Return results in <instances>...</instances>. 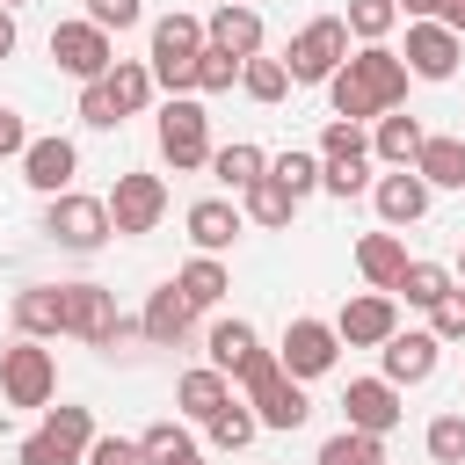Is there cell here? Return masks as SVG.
Wrapping results in <instances>:
<instances>
[{"label":"cell","instance_id":"6da1fadb","mask_svg":"<svg viewBox=\"0 0 465 465\" xmlns=\"http://www.w3.org/2000/svg\"><path fill=\"white\" fill-rule=\"evenodd\" d=\"M327 102H334V116H341V124H363V116L400 109V102H407V65H400V51H385V44L349 51V58H341V73L327 80Z\"/></svg>","mask_w":465,"mask_h":465},{"label":"cell","instance_id":"7a4b0ae2","mask_svg":"<svg viewBox=\"0 0 465 465\" xmlns=\"http://www.w3.org/2000/svg\"><path fill=\"white\" fill-rule=\"evenodd\" d=\"M232 378L247 385V407H254V421H262V429H305L312 400H305V385H298V378H283V363H276L269 349H254Z\"/></svg>","mask_w":465,"mask_h":465},{"label":"cell","instance_id":"3957f363","mask_svg":"<svg viewBox=\"0 0 465 465\" xmlns=\"http://www.w3.org/2000/svg\"><path fill=\"white\" fill-rule=\"evenodd\" d=\"M196 58H203V22L196 15H160L153 22V58H145V73H153V87H167V94H189L196 87Z\"/></svg>","mask_w":465,"mask_h":465},{"label":"cell","instance_id":"277c9868","mask_svg":"<svg viewBox=\"0 0 465 465\" xmlns=\"http://www.w3.org/2000/svg\"><path fill=\"white\" fill-rule=\"evenodd\" d=\"M58 320H65V334L87 341V349H116V341L138 334V327L116 312V291H102V283H58Z\"/></svg>","mask_w":465,"mask_h":465},{"label":"cell","instance_id":"5b68a950","mask_svg":"<svg viewBox=\"0 0 465 465\" xmlns=\"http://www.w3.org/2000/svg\"><path fill=\"white\" fill-rule=\"evenodd\" d=\"M341 58H349V29H341V15H312V22L291 36L283 73H291V87H320V80L341 73Z\"/></svg>","mask_w":465,"mask_h":465},{"label":"cell","instance_id":"8992f818","mask_svg":"<svg viewBox=\"0 0 465 465\" xmlns=\"http://www.w3.org/2000/svg\"><path fill=\"white\" fill-rule=\"evenodd\" d=\"M160 160L167 167H211V116H203V102H189V94H167V109H160Z\"/></svg>","mask_w":465,"mask_h":465},{"label":"cell","instance_id":"52a82bcc","mask_svg":"<svg viewBox=\"0 0 465 465\" xmlns=\"http://www.w3.org/2000/svg\"><path fill=\"white\" fill-rule=\"evenodd\" d=\"M44 232H51L58 247H73V254H94V247L109 240V203L65 189V196H51V211H44Z\"/></svg>","mask_w":465,"mask_h":465},{"label":"cell","instance_id":"ba28073f","mask_svg":"<svg viewBox=\"0 0 465 465\" xmlns=\"http://www.w3.org/2000/svg\"><path fill=\"white\" fill-rule=\"evenodd\" d=\"M0 392H7V407H44V400L58 392V363H51V349H44V341H15V349H0Z\"/></svg>","mask_w":465,"mask_h":465},{"label":"cell","instance_id":"9c48e42d","mask_svg":"<svg viewBox=\"0 0 465 465\" xmlns=\"http://www.w3.org/2000/svg\"><path fill=\"white\" fill-rule=\"evenodd\" d=\"M109 203V232H153L160 218H167V182L160 174H116V189L102 196Z\"/></svg>","mask_w":465,"mask_h":465},{"label":"cell","instance_id":"30bf717a","mask_svg":"<svg viewBox=\"0 0 465 465\" xmlns=\"http://www.w3.org/2000/svg\"><path fill=\"white\" fill-rule=\"evenodd\" d=\"M51 58H58V73H73V80L87 87V80H102V73L116 65V44L80 15V22H58V29H51Z\"/></svg>","mask_w":465,"mask_h":465},{"label":"cell","instance_id":"8fae6325","mask_svg":"<svg viewBox=\"0 0 465 465\" xmlns=\"http://www.w3.org/2000/svg\"><path fill=\"white\" fill-rule=\"evenodd\" d=\"M334 356H341V334L327 327V320H291L283 327V349H276V363H283V378H320V371H334Z\"/></svg>","mask_w":465,"mask_h":465},{"label":"cell","instance_id":"7c38bea8","mask_svg":"<svg viewBox=\"0 0 465 465\" xmlns=\"http://www.w3.org/2000/svg\"><path fill=\"white\" fill-rule=\"evenodd\" d=\"M458 58H465V44H458L443 22H407V51H400L407 80H450Z\"/></svg>","mask_w":465,"mask_h":465},{"label":"cell","instance_id":"4fadbf2b","mask_svg":"<svg viewBox=\"0 0 465 465\" xmlns=\"http://www.w3.org/2000/svg\"><path fill=\"white\" fill-rule=\"evenodd\" d=\"M334 334H341L349 349H385V341L400 334V305H392V291H363V298H349L341 320H334Z\"/></svg>","mask_w":465,"mask_h":465},{"label":"cell","instance_id":"5bb4252c","mask_svg":"<svg viewBox=\"0 0 465 465\" xmlns=\"http://www.w3.org/2000/svg\"><path fill=\"white\" fill-rule=\"evenodd\" d=\"M341 414H349V429H363V436H385V429H400V385H385V378H349V392H341Z\"/></svg>","mask_w":465,"mask_h":465},{"label":"cell","instance_id":"9a60e30c","mask_svg":"<svg viewBox=\"0 0 465 465\" xmlns=\"http://www.w3.org/2000/svg\"><path fill=\"white\" fill-rule=\"evenodd\" d=\"M73 174H80L73 138H29V145H22V182H29V189L65 196V189H73Z\"/></svg>","mask_w":465,"mask_h":465},{"label":"cell","instance_id":"2e32d148","mask_svg":"<svg viewBox=\"0 0 465 465\" xmlns=\"http://www.w3.org/2000/svg\"><path fill=\"white\" fill-rule=\"evenodd\" d=\"M203 44L247 65V58H262V15H254V7H240V0L211 7V22H203Z\"/></svg>","mask_w":465,"mask_h":465},{"label":"cell","instance_id":"e0dca14e","mask_svg":"<svg viewBox=\"0 0 465 465\" xmlns=\"http://www.w3.org/2000/svg\"><path fill=\"white\" fill-rule=\"evenodd\" d=\"M429 182L414 174V167H392L385 182H371V203H378V218L385 225H414V218H429Z\"/></svg>","mask_w":465,"mask_h":465},{"label":"cell","instance_id":"ac0fdd59","mask_svg":"<svg viewBox=\"0 0 465 465\" xmlns=\"http://www.w3.org/2000/svg\"><path fill=\"white\" fill-rule=\"evenodd\" d=\"M189 327H196V305H189L174 283H160V291L145 298V320H138V334H145L153 349H182V341H189Z\"/></svg>","mask_w":465,"mask_h":465},{"label":"cell","instance_id":"d6986e66","mask_svg":"<svg viewBox=\"0 0 465 465\" xmlns=\"http://www.w3.org/2000/svg\"><path fill=\"white\" fill-rule=\"evenodd\" d=\"M436 349H443V341H436L429 327H407V334H392V341L378 349V356H385V385H421V378L436 371Z\"/></svg>","mask_w":465,"mask_h":465},{"label":"cell","instance_id":"ffe728a7","mask_svg":"<svg viewBox=\"0 0 465 465\" xmlns=\"http://www.w3.org/2000/svg\"><path fill=\"white\" fill-rule=\"evenodd\" d=\"M189 240H196V254H225V247L240 240V211H232L225 196L189 203Z\"/></svg>","mask_w":465,"mask_h":465},{"label":"cell","instance_id":"44dd1931","mask_svg":"<svg viewBox=\"0 0 465 465\" xmlns=\"http://www.w3.org/2000/svg\"><path fill=\"white\" fill-rule=\"evenodd\" d=\"M15 334H22V341H51V334H65V320H58V283H29V291H15Z\"/></svg>","mask_w":465,"mask_h":465},{"label":"cell","instance_id":"7402d4cb","mask_svg":"<svg viewBox=\"0 0 465 465\" xmlns=\"http://www.w3.org/2000/svg\"><path fill=\"white\" fill-rule=\"evenodd\" d=\"M414 174H421L429 189H465V138L429 131V138H421V153H414Z\"/></svg>","mask_w":465,"mask_h":465},{"label":"cell","instance_id":"603a6c76","mask_svg":"<svg viewBox=\"0 0 465 465\" xmlns=\"http://www.w3.org/2000/svg\"><path fill=\"white\" fill-rule=\"evenodd\" d=\"M225 400H232V378L211 371V363H203V371H182V385H174V407H182L189 421H211Z\"/></svg>","mask_w":465,"mask_h":465},{"label":"cell","instance_id":"cb8c5ba5","mask_svg":"<svg viewBox=\"0 0 465 465\" xmlns=\"http://www.w3.org/2000/svg\"><path fill=\"white\" fill-rule=\"evenodd\" d=\"M421 138H429V131H421L414 116H400V109H385V116H378V131H371V153H378L385 167H414V153H421Z\"/></svg>","mask_w":465,"mask_h":465},{"label":"cell","instance_id":"d4e9b609","mask_svg":"<svg viewBox=\"0 0 465 465\" xmlns=\"http://www.w3.org/2000/svg\"><path fill=\"white\" fill-rule=\"evenodd\" d=\"M356 269H363L371 291H392L400 269H407V247H400L392 232H363V240H356Z\"/></svg>","mask_w":465,"mask_h":465},{"label":"cell","instance_id":"484cf974","mask_svg":"<svg viewBox=\"0 0 465 465\" xmlns=\"http://www.w3.org/2000/svg\"><path fill=\"white\" fill-rule=\"evenodd\" d=\"M102 87H109L116 116H138V109L153 102V73H145V58H116V65L102 73Z\"/></svg>","mask_w":465,"mask_h":465},{"label":"cell","instance_id":"4316f807","mask_svg":"<svg viewBox=\"0 0 465 465\" xmlns=\"http://www.w3.org/2000/svg\"><path fill=\"white\" fill-rule=\"evenodd\" d=\"M211 174H218L225 189H247V182H262V174H269V153H262V145H247V138L211 145Z\"/></svg>","mask_w":465,"mask_h":465},{"label":"cell","instance_id":"83f0119b","mask_svg":"<svg viewBox=\"0 0 465 465\" xmlns=\"http://www.w3.org/2000/svg\"><path fill=\"white\" fill-rule=\"evenodd\" d=\"M174 291L203 312V305H218L225 291H232V276H225V262L218 254H196V262H182V276H174Z\"/></svg>","mask_w":465,"mask_h":465},{"label":"cell","instance_id":"f1b7e54d","mask_svg":"<svg viewBox=\"0 0 465 465\" xmlns=\"http://www.w3.org/2000/svg\"><path fill=\"white\" fill-rule=\"evenodd\" d=\"M240 196H247V218H254V225H269V232H276V225H291V211H298V196H291V189H283L276 174L247 182Z\"/></svg>","mask_w":465,"mask_h":465},{"label":"cell","instance_id":"f546056e","mask_svg":"<svg viewBox=\"0 0 465 465\" xmlns=\"http://www.w3.org/2000/svg\"><path fill=\"white\" fill-rule=\"evenodd\" d=\"M254 349H262V334H254L247 320H218V327H211V371H225V378H232Z\"/></svg>","mask_w":465,"mask_h":465},{"label":"cell","instance_id":"4dcf8cb0","mask_svg":"<svg viewBox=\"0 0 465 465\" xmlns=\"http://www.w3.org/2000/svg\"><path fill=\"white\" fill-rule=\"evenodd\" d=\"M450 283H458V276H450V269H443V262H407V269H400V283H392V291H400V298H407V305H421V312H429V305H436V298H443V291H450Z\"/></svg>","mask_w":465,"mask_h":465},{"label":"cell","instance_id":"1f68e13d","mask_svg":"<svg viewBox=\"0 0 465 465\" xmlns=\"http://www.w3.org/2000/svg\"><path fill=\"white\" fill-rule=\"evenodd\" d=\"M44 436H51L65 458H87V443H94V414H87V407H51V414H44Z\"/></svg>","mask_w":465,"mask_h":465},{"label":"cell","instance_id":"d6a6232c","mask_svg":"<svg viewBox=\"0 0 465 465\" xmlns=\"http://www.w3.org/2000/svg\"><path fill=\"white\" fill-rule=\"evenodd\" d=\"M312 465H385V436H363V429H341L320 443Z\"/></svg>","mask_w":465,"mask_h":465},{"label":"cell","instance_id":"836d02e7","mask_svg":"<svg viewBox=\"0 0 465 465\" xmlns=\"http://www.w3.org/2000/svg\"><path fill=\"white\" fill-rule=\"evenodd\" d=\"M203 429H211V443H218V450H247L262 421H254V407H247V400H225V407H218Z\"/></svg>","mask_w":465,"mask_h":465},{"label":"cell","instance_id":"e575fe53","mask_svg":"<svg viewBox=\"0 0 465 465\" xmlns=\"http://www.w3.org/2000/svg\"><path fill=\"white\" fill-rule=\"evenodd\" d=\"M138 450H145V465H182V458H196V436L182 421H153L138 436Z\"/></svg>","mask_w":465,"mask_h":465},{"label":"cell","instance_id":"d590c367","mask_svg":"<svg viewBox=\"0 0 465 465\" xmlns=\"http://www.w3.org/2000/svg\"><path fill=\"white\" fill-rule=\"evenodd\" d=\"M392 22H400V7H392V0H349V15H341V29H349L356 44H385V36H392Z\"/></svg>","mask_w":465,"mask_h":465},{"label":"cell","instance_id":"8d00e7d4","mask_svg":"<svg viewBox=\"0 0 465 465\" xmlns=\"http://www.w3.org/2000/svg\"><path fill=\"white\" fill-rule=\"evenodd\" d=\"M356 160H371V138H363L356 124L334 116V124L320 131V167H356Z\"/></svg>","mask_w":465,"mask_h":465},{"label":"cell","instance_id":"74e56055","mask_svg":"<svg viewBox=\"0 0 465 465\" xmlns=\"http://www.w3.org/2000/svg\"><path fill=\"white\" fill-rule=\"evenodd\" d=\"M240 87H247L254 102H283V94H291V73H283V58H247V65H240Z\"/></svg>","mask_w":465,"mask_h":465},{"label":"cell","instance_id":"f35d334b","mask_svg":"<svg viewBox=\"0 0 465 465\" xmlns=\"http://www.w3.org/2000/svg\"><path fill=\"white\" fill-rule=\"evenodd\" d=\"M269 174H276L291 196H312V189H320V153H298V145H291V153L269 160Z\"/></svg>","mask_w":465,"mask_h":465},{"label":"cell","instance_id":"ab89813d","mask_svg":"<svg viewBox=\"0 0 465 465\" xmlns=\"http://www.w3.org/2000/svg\"><path fill=\"white\" fill-rule=\"evenodd\" d=\"M429 458L436 465H465V414H436L429 421Z\"/></svg>","mask_w":465,"mask_h":465},{"label":"cell","instance_id":"60d3db41","mask_svg":"<svg viewBox=\"0 0 465 465\" xmlns=\"http://www.w3.org/2000/svg\"><path fill=\"white\" fill-rule=\"evenodd\" d=\"M429 334H436V341H465V291H458V283L429 305Z\"/></svg>","mask_w":465,"mask_h":465},{"label":"cell","instance_id":"b9f144b4","mask_svg":"<svg viewBox=\"0 0 465 465\" xmlns=\"http://www.w3.org/2000/svg\"><path fill=\"white\" fill-rule=\"evenodd\" d=\"M232 80H240V58H225V51L203 44V58H196V94H225Z\"/></svg>","mask_w":465,"mask_h":465},{"label":"cell","instance_id":"7bdbcfd3","mask_svg":"<svg viewBox=\"0 0 465 465\" xmlns=\"http://www.w3.org/2000/svg\"><path fill=\"white\" fill-rule=\"evenodd\" d=\"M80 124H94V131H116L124 116H116V102H109V87L102 80H87L80 87Z\"/></svg>","mask_w":465,"mask_h":465},{"label":"cell","instance_id":"ee69618b","mask_svg":"<svg viewBox=\"0 0 465 465\" xmlns=\"http://www.w3.org/2000/svg\"><path fill=\"white\" fill-rule=\"evenodd\" d=\"M320 189H327V196H341V203H349V196H363V189H371V160H356V167H320Z\"/></svg>","mask_w":465,"mask_h":465},{"label":"cell","instance_id":"f6af8a7d","mask_svg":"<svg viewBox=\"0 0 465 465\" xmlns=\"http://www.w3.org/2000/svg\"><path fill=\"white\" fill-rule=\"evenodd\" d=\"M87 465H145V450H138V436H94Z\"/></svg>","mask_w":465,"mask_h":465},{"label":"cell","instance_id":"bcb514c9","mask_svg":"<svg viewBox=\"0 0 465 465\" xmlns=\"http://www.w3.org/2000/svg\"><path fill=\"white\" fill-rule=\"evenodd\" d=\"M87 22L109 36V29H131L138 22V0H87Z\"/></svg>","mask_w":465,"mask_h":465},{"label":"cell","instance_id":"7dc6e473","mask_svg":"<svg viewBox=\"0 0 465 465\" xmlns=\"http://www.w3.org/2000/svg\"><path fill=\"white\" fill-rule=\"evenodd\" d=\"M22 465H80V458H65V450L36 429V436H22Z\"/></svg>","mask_w":465,"mask_h":465},{"label":"cell","instance_id":"c3c4849f","mask_svg":"<svg viewBox=\"0 0 465 465\" xmlns=\"http://www.w3.org/2000/svg\"><path fill=\"white\" fill-rule=\"evenodd\" d=\"M22 145H29V124H22L15 109H0V160H15Z\"/></svg>","mask_w":465,"mask_h":465},{"label":"cell","instance_id":"681fc988","mask_svg":"<svg viewBox=\"0 0 465 465\" xmlns=\"http://www.w3.org/2000/svg\"><path fill=\"white\" fill-rule=\"evenodd\" d=\"M392 7H407L414 22H443V0H392Z\"/></svg>","mask_w":465,"mask_h":465},{"label":"cell","instance_id":"f907efd6","mask_svg":"<svg viewBox=\"0 0 465 465\" xmlns=\"http://www.w3.org/2000/svg\"><path fill=\"white\" fill-rule=\"evenodd\" d=\"M443 29H450V36L465 44V0H443Z\"/></svg>","mask_w":465,"mask_h":465},{"label":"cell","instance_id":"816d5d0a","mask_svg":"<svg viewBox=\"0 0 465 465\" xmlns=\"http://www.w3.org/2000/svg\"><path fill=\"white\" fill-rule=\"evenodd\" d=\"M0 58H15V15L0 7Z\"/></svg>","mask_w":465,"mask_h":465},{"label":"cell","instance_id":"f5cc1de1","mask_svg":"<svg viewBox=\"0 0 465 465\" xmlns=\"http://www.w3.org/2000/svg\"><path fill=\"white\" fill-rule=\"evenodd\" d=\"M0 7H7V15H15V7H29V0H0Z\"/></svg>","mask_w":465,"mask_h":465},{"label":"cell","instance_id":"db71d44e","mask_svg":"<svg viewBox=\"0 0 465 465\" xmlns=\"http://www.w3.org/2000/svg\"><path fill=\"white\" fill-rule=\"evenodd\" d=\"M182 465H203V458H182Z\"/></svg>","mask_w":465,"mask_h":465},{"label":"cell","instance_id":"11a10c76","mask_svg":"<svg viewBox=\"0 0 465 465\" xmlns=\"http://www.w3.org/2000/svg\"><path fill=\"white\" fill-rule=\"evenodd\" d=\"M458 276H465V254H458Z\"/></svg>","mask_w":465,"mask_h":465},{"label":"cell","instance_id":"9f6ffc18","mask_svg":"<svg viewBox=\"0 0 465 465\" xmlns=\"http://www.w3.org/2000/svg\"><path fill=\"white\" fill-rule=\"evenodd\" d=\"M240 7H247V0H240Z\"/></svg>","mask_w":465,"mask_h":465}]
</instances>
